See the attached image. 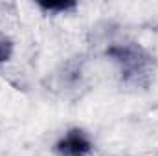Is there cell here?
<instances>
[{
  "instance_id": "1",
  "label": "cell",
  "mask_w": 158,
  "mask_h": 156,
  "mask_svg": "<svg viewBox=\"0 0 158 156\" xmlns=\"http://www.w3.org/2000/svg\"><path fill=\"white\" fill-rule=\"evenodd\" d=\"M109 55L119 66V72L125 79H136L147 76L151 61L149 55L138 46V44H116L109 50Z\"/></svg>"
},
{
  "instance_id": "2",
  "label": "cell",
  "mask_w": 158,
  "mask_h": 156,
  "mask_svg": "<svg viewBox=\"0 0 158 156\" xmlns=\"http://www.w3.org/2000/svg\"><path fill=\"white\" fill-rule=\"evenodd\" d=\"M94 143L83 129L66 130L55 143V153L59 156H90Z\"/></svg>"
},
{
  "instance_id": "3",
  "label": "cell",
  "mask_w": 158,
  "mask_h": 156,
  "mask_svg": "<svg viewBox=\"0 0 158 156\" xmlns=\"http://www.w3.org/2000/svg\"><path fill=\"white\" fill-rule=\"evenodd\" d=\"M39 7L44 13H68L76 7V2H40Z\"/></svg>"
},
{
  "instance_id": "4",
  "label": "cell",
  "mask_w": 158,
  "mask_h": 156,
  "mask_svg": "<svg viewBox=\"0 0 158 156\" xmlns=\"http://www.w3.org/2000/svg\"><path fill=\"white\" fill-rule=\"evenodd\" d=\"M9 57H11V42L0 35V68L4 63H7Z\"/></svg>"
}]
</instances>
